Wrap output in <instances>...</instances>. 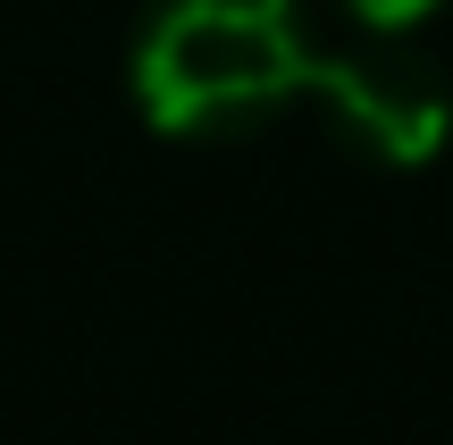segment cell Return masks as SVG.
<instances>
[{
  "instance_id": "cell-2",
  "label": "cell",
  "mask_w": 453,
  "mask_h": 445,
  "mask_svg": "<svg viewBox=\"0 0 453 445\" xmlns=\"http://www.w3.org/2000/svg\"><path fill=\"white\" fill-rule=\"evenodd\" d=\"M311 101L378 168H428L453 134V84L428 50H411V34L353 26V42H319Z\"/></svg>"
},
{
  "instance_id": "cell-3",
  "label": "cell",
  "mask_w": 453,
  "mask_h": 445,
  "mask_svg": "<svg viewBox=\"0 0 453 445\" xmlns=\"http://www.w3.org/2000/svg\"><path fill=\"white\" fill-rule=\"evenodd\" d=\"M353 26H370V34H411L420 17H437L445 0H336Z\"/></svg>"
},
{
  "instance_id": "cell-1",
  "label": "cell",
  "mask_w": 453,
  "mask_h": 445,
  "mask_svg": "<svg viewBox=\"0 0 453 445\" xmlns=\"http://www.w3.org/2000/svg\"><path fill=\"white\" fill-rule=\"evenodd\" d=\"M319 34L294 0H151L127 50V84L151 134L219 143L269 127L311 93Z\"/></svg>"
}]
</instances>
